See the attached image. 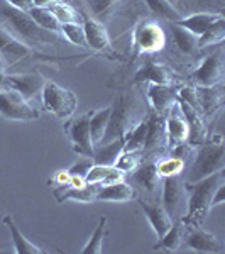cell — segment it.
<instances>
[{
    "mask_svg": "<svg viewBox=\"0 0 225 254\" xmlns=\"http://www.w3.org/2000/svg\"><path fill=\"white\" fill-rule=\"evenodd\" d=\"M222 183H225L224 171L205 176V178L198 180V182H195V183L185 182V188L188 191V208H186V215H185V219H183V222L186 225H190V224L198 225L202 222L208 212L212 210V207H210L212 198H214V195H215V190L222 185Z\"/></svg>",
    "mask_w": 225,
    "mask_h": 254,
    "instance_id": "6da1fadb",
    "label": "cell"
},
{
    "mask_svg": "<svg viewBox=\"0 0 225 254\" xmlns=\"http://www.w3.org/2000/svg\"><path fill=\"white\" fill-rule=\"evenodd\" d=\"M225 168V147L222 139H217L208 144H203L196 153L195 163L190 170L186 183H195L198 180L210 176Z\"/></svg>",
    "mask_w": 225,
    "mask_h": 254,
    "instance_id": "7a4b0ae2",
    "label": "cell"
},
{
    "mask_svg": "<svg viewBox=\"0 0 225 254\" xmlns=\"http://www.w3.org/2000/svg\"><path fill=\"white\" fill-rule=\"evenodd\" d=\"M41 102H43L44 110L55 114L61 121H66L71 117L76 110V105H78L76 95L71 90L48 80L44 81L43 88H41Z\"/></svg>",
    "mask_w": 225,
    "mask_h": 254,
    "instance_id": "3957f363",
    "label": "cell"
},
{
    "mask_svg": "<svg viewBox=\"0 0 225 254\" xmlns=\"http://www.w3.org/2000/svg\"><path fill=\"white\" fill-rule=\"evenodd\" d=\"M0 15L10 24V27H14V31L20 38H24L26 41H38V43H49L51 41V32L41 29L27 12L9 5L5 0H0Z\"/></svg>",
    "mask_w": 225,
    "mask_h": 254,
    "instance_id": "277c9868",
    "label": "cell"
},
{
    "mask_svg": "<svg viewBox=\"0 0 225 254\" xmlns=\"http://www.w3.org/2000/svg\"><path fill=\"white\" fill-rule=\"evenodd\" d=\"M165 32L154 20H142L132 32V49L136 55H153L165 46Z\"/></svg>",
    "mask_w": 225,
    "mask_h": 254,
    "instance_id": "5b68a950",
    "label": "cell"
},
{
    "mask_svg": "<svg viewBox=\"0 0 225 254\" xmlns=\"http://www.w3.org/2000/svg\"><path fill=\"white\" fill-rule=\"evenodd\" d=\"M39 110L31 107L27 100L17 92L7 88L0 92V117L15 122H31L39 119Z\"/></svg>",
    "mask_w": 225,
    "mask_h": 254,
    "instance_id": "8992f818",
    "label": "cell"
},
{
    "mask_svg": "<svg viewBox=\"0 0 225 254\" xmlns=\"http://www.w3.org/2000/svg\"><path fill=\"white\" fill-rule=\"evenodd\" d=\"M66 132H68L69 141H71V144H73L75 153L81 154L83 158H92L93 156L95 144H93L92 134H90L88 114L76 117L75 121L69 122V124L66 126Z\"/></svg>",
    "mask_w": 225,
    "mask_h": 254,
    "instance_id": "52a82bcc",
    "label": "cell"
},
{
    "mask_svg": "<svg viewBox=\"0 0 225 254\" xmlns=\"http://www.w3.org/2000/svg\"><path fill=\"white\" fill-rule=\"evenodd\" d=\"M224 75V58L222 53H215V55L207 56L202 61L198 69H195L191 80L195 81L198 87H215Z\"/></svg>",
    "mask_w": 225,
    "mask_h": 254,
    "instance_id": "ba28073f",
    "label": "cell"
},
{
    "mask_svg": "<svg viewBox=\"0 0 225 254\" xmlns=\"http://www.w3.org/2000/svg\"><path fill=\"white\" fill-rule=\"evenodd\" d=\"M44 81L46 80L39 73H24V75H5L3 85L17 92L26 100H29V98L36 97V93H41Z\"/></svg>",
    "mask_w": 225,
    "mask_h": 254,
    "instance_id": "9c48e42d",
    "label": "cell"
},
{
    "mask_svg": "<svg viewBox=\"0 0 225 254\" xmlns=\"http://www.w3.org/2000/svg\"><path fill=\"white\" fill-rule=\"evenodd\" d=\"M183 244L196 253H224V244L212 232H207L200 227L188 229Z\"/></svg>",
    "mask_w": 225,
    "mask_h": 254,
    "instance_id": "30bf717a",
    "label": "cell"
},
{
    "mask_svg": "<svg viewBox=\"0 0 225 254\" xmlns=\"http://www.w3.org/2000/svg\"><path fill=\"white\" fill-rule=\"evenodd\" d=\"M166 132H168V141H169L171 147H176L186 141L190 137V129H188V122L185 116H183L179 104L174 102L171 116L166 121Z\"/></svg>",
    "mask_w": 225,
    "mask_h": 254,
    "instance_id": "8fae6325",
    "label": "cell"
},
{
    "mask_svg": "<svg viewBox=\"0 0 225 254\" xmlns=\"http://www.w3.org/2000/svg\"><path fill=\"white\" fill-rule=\"evenodd\" d=\"M132 198H136V191L134 188L120 182L115 183H107V185H100L95 193V202H115V203H124L130 202Z\"/></svg>",
    "mask_w": 225,
    "mask_h": 254,
    "instance_id": "7c38bea8",
    "label": "cell"
},
{
    "mask_svg": "<svg viewBox=\"0 0 225 254\" xmlns=\"http://www.w3.org/2000/svg\"><path fill=\"white\" fill-rule=\"evenodd\" d=\"M83 31H85V39H87V46L90 49H93L97 53L112 51L110 49L109 32L98 20L87 17L83 20Z\"/></svg>",
    "mask_w": 225,
    "mask_h": 254,
    "instance_id": "4fadbf2b",
    "label": "cell"
},
{
    "mask_svg": "<svg viewBox=\"0 0 225 254\" xmlns=\"http://www.w3.org/2000/svg\"><path fill=\"white\" fill-rule=\"evenodd\" d=\"M147 98H149L154 112L158 116H163L176 102V92H174V88L169 83L166 85L149 83V87H147Z\"/></svg>",
    "mask_w": 225,
    "mask_h": 254,
    "instance_id": "5bb4252c",
    "label": "cell"
},
{
    "mask_svg": "<svg viewBox=\"0 0 225 254\" xmlns=\"http://www.w3.org/2000/svg\"><path fill=\"white\" fill-rule=\"evenodd\" d=\"M142 210H144V215L149 220L151 227H153L154 234L159 237H163L168 232V229L171 227L173 220H171V215L166 212V208L161 205V203H151V202H142L141 203Z\"/></svg>",
    "mask_w": 225,
    "mask_h": 254,
    "instance_id": "9a60e30c",
    "label": "cell"
},
{
    "mask_svg": "<svg viewBox=\"0 0 225 254\" xmlns=\"http://www.w3.org/2000/svg\"><path fill=\"white\" fill-rule=\"evenodd\" d=\"M183 198V183L176 176H166L163 178V202L161 205L166 208L169 215H174L178 210L179 202Z\"/></svg>",
    "mask_w": 225,
    "mask_h": 254,
    "instance_id": "2e32d148",
    "label": "cell"
},
{
    "mask_svg": "<svg viewBox=\"0 0 225 254\" xmlns=\"http://www.w3.org/2000/svg\"><path fill=\"white\" fill-rule=\"evenodd\" d=\"M29 53H31V49L27 44H24L22 41H19L15 36H12L9 31L0 27V55H2L3 58L9 60L10 63H15V61L27 56Z\"/></svg>",
    "mask_w": 225,
    "mask_h": 254,
    "instance_id": "e0dca14e",
    "label": "cell"
},
{
    "mask_svg": "<svg viewBox=\"0 0 225 254\" xmlns=\"http://www.w3.org/2000/svg\"><path fill=\"white\" fill-rule=\"evenodd\" d=\"M2 222L7 225V229H9V232H10L14 253H17V254H44V253H48L46 249H43V248H39L38 244L31 243V241L19 231V227L15 225L14 219H12L9 214L3 215Z\"/></svg>",
    "mask_w": 225,
    "mask_h": 254,
    "instance_id": "ac0fdd59",
    "label": "cell"
},
{
    "mask_svg": "<svg viewBox=\"0 0 225 254\" xmlns=\"http://www.w3.org/2000/svg\"><path fill=\"white\" fill-rule=\"evenodd\" d=\"M185 232H186V224L183 222V219L171 224L168 232L163 237H159L158 244L153 249L154 251H168V253L178 251L183 246V241H185Z\"/></svg>",
    "mask_w": 225,
    "mask_h": 254,
    "instance_id": "d6986e66",
    "label": "cell"
},
{
    "mask_svg": "<svg viewBox=\"0 0 225 254\" xmlns=\"http://www.w3.org/2000/svg\"><path fill=\"white\" fill-rule=\"evenodd\" d=\"M158 83V85H166L171 83V75L166 69V66L154 61L146 63L142 68L137 69V73L134 75V83Z\"/></svg>",
    "mask_w": 225,
    "mask_h": 254,
    "instance_id": "ffe728a7",
    "label": "cell"
},
{
    "mask_svg": "<svg viewBox=\"0 0 225 254\" xmlns=\"http://www.w3.org/2000/svg\"><path fill=\"white\" fill-rule=\"evenodd\" d=\"M124 151V136L115 137L112 141H109L107 144L98 146L93 149L92 161L93 165H102V166H113V163L117 161L118 154Z\"/></svg>",
    "mask_w": 225,
    "mask_h": 254,
    "instance_id": "44dd1931",
    "label": "cell"
},
{
    "mask_svg": "<svg viewBox=\"0 0 225 254\" xmlns=\"http://www.w3.org/2000/svg\"><path fill=\"white\" fill-rule=\"evenodd\" d=\"M222 17V14H210V12H198V14H193V15H188V17H181L178 19L174 24L178 26L185 27L186 31H190L191 34H195L196 38L202 36L215 20H219Z\"/></svg>",
    "mask_w": 225,
    "mask_h": 254,
    "instance_id": "7402d4cb",
    "label": "cell"
},
{
    "mask_svg": "<svg viewBox=\"0 0 225 254\" xmlns=\"http://www.w3.org/2000/svg\"><path fill=\"white\" fill-rule=\"evenodd\" d=\"M125 173L113 166H102V165H92L88 173L85 175V183L88 185H107V183H115L124 178Z\"/></svg>",
    "mask_w": 225,
    "mask_h": 254,
    "instance_id": "603a6c76",
    "label": "cell"
},
{
    "mask_svg": "<svg viewBox=\"0 0 225 254\" xmlns=\"http://www.w3.org/2000/svg\"><path fill=\"white\" fill-rule=\"evenodd\" d=\"M110 114H112V105H110V107H104V109L93 110V112L88 114V119H90V134H92L93 144H100V142L104 141L105 130H107V126H109Z\"/></svg>",
    "mask_w": 225,
    "mask_h": 254,
    "instance_id": "cb8c5ba5",
    "label": "cell"
},
{
    "mask_svg": "<svg viewBox=\"0 0 225 254\" xmlns=\"http://www.w3.org/2000/svg\"><path fill=\"white\" fill-rule=\"evenodd\" d=\"M27 14L41 29L51 32V34H61V22L46 7H32L31 10H27Z\"/></svg>",
    "mask_w": 225,
    "mask_h": 254,
    "instance_id": "d4e9b609",
    "label": "cell"
},
{
    "mask_svg": "<svg viewBox=\"0 0 225 254\" xmlns=\"http://www.w3.org/2000/svg\"><path fill=\"white\" fill-rule=\"evenodd\" d=\"M147 136V119L134 127V129L124 132V151H141L146 147Z\"/></svg>",
    "mask_w": 225,
    "mask_h": 254,
    "instance_id": "484cf974",
    "label": "cell"
},
{
    "mask_svg": "<svg viewBox=\"0 0 225 254\" xmlns=\"http://www.w3.org/2000/svg\"><path fill=\"white\" fill-rule=\"evenodd\" d=\"M171 32H173V38L178 49L185 53V55H190V53H193L198 48V38L195 34H191L190 31H186L185 27L171 22Z\"/></svg>",
    "mask_w": 225,
    "mask_h": 254,
    "instance_id": "4316f807",
    "label": "cell"
},
{
    "mask_svg": "<svg viewBox=\"0 0 225 254\" xmlns=\"http://www.w3.org/2000/svg\"><path fill=\"white\" fill-rule=\"evenodd\" d=\"M105 225H107V217L102 215L97 224V227H95V231H93V234L90 236L87 244H85L83 249H81V254H100L104 251V237L107 234Z\"/></svg>",
    "mask_w": 225,
    "mask_h": 254,
    "instance_id": "83f0119b",
    "label": "cell"
},
{
    "mask_svg": "<svg viewBox=\"0 0 225 254\" xmlns=\"http://www.w3.org/2000/svg\"><path fill=\"white\" fill-rule=\"evenodd\" d=\"M134 180H136L142 188H146L147 191H153L159 182L156 163H149V165L139 166L137 170L134 171Z\"/></svg>",
    "mask_w": 225,
    "mask_h": 254,
    "instance_id": "f1b7e54d",
    "label": "cell"
},
{
    "mask_svg": "<svg viewBox=\"0 0 225 254\" xmlns=\"http://www.w3.org/2000/svg\"><path fill=\"white\" fill-rule=\"evenodd\" d=\"M144 3L153 14H156L158 17L168 19L169 22H176L178 19H181V14L169 0H144Z\"/></svg>",
    "mask_w": 225,
    "mask_h": 254,
    "instance_id": "f546056e",
    "label": "cell"
},
{
    "mask_svg": "<svg viewBox=\"0 0 225 254\" xmlns=\"http://www.w3.org/2000/svg\"><path fill=\"white\" fill-rule=\"evenodd\" d=\"M224 38H225V19L222 15V17L219 20H215L202 36H198V48H207V46H212V44H219V43H222Z\"/></svg>",
    "mask_w": 225,
    "mask_h": 254,
    "instance_id": "4dcf8cb0",
    "label": "cell"
},
{
    "mask_svg": "<svg viewBox=\"0 0 225 254\" xmlns=\"http://www.w3.org/2000/svg\"><path fill=\"white\" fill-rule=\"evenodd\" d=\"M61 34H63L71 44H75V46L87 48V39H85L83 24H80L78 20H75V22L61 24Z\"/></svg>",
    "mask_w": 225,
    "mask_h": 254,
    "instance_id": "1f68e13d",
    "label": "cell"
},
{
    "mask_svg": "<svg viewBox=\"0 0 225 254\" xmlns=\"http://www.w3.org/2000/svg\"><path fill=\"white\" fill-rule=\"evenodd\" d=\"M183 166H185V161H183L181 158H176V156L161 159L159 163H156L159 178H166V176H176V175H179L183 171Z\"/></svg>",
    "mask_w": 225,
    "mask_h": 254,
    "instance_id": "d6a6232c",
    "label": "cell"
},
{
    "mask_svg": "<svg viewBox=\"0 0 225 254\" xmlns=\"http://www.w3.org/2000/svg\"><path fill=\"white\" fill-rule=\"evenodd\" d=\"M163 134V119L158 114H153L147 119V136H146V147H153L158 144L159 137Z\"/></svg>",
    "mask_w": 225,
    "mask_h": 254,
    "instance_id": "836d02e7",
    "label": "cell"
},
{
    "mask_svg": "<svg viewBox=\"0 0 225 254\" xmlns=\"http://www.w3.org/2000/svg\"><path fill=\"white\" fill-rule=\"evenodd\" d=\"M139 166V151H122L118 154L117 161L113 163V168L120 170L122 173L134 171Z\"/></svg>",
    "mask_w": 225,
    "mask_h": 254,
    "instance_id": "e575fe53",
    "label": "cell"
},
{
    "mask_svg": "<svg viewBox=\"0 0 225 254\" xmlns=\"http://www.w3.org/2000/svg\"><path fill=\"white\" fill-rule=\"evenodd\" d=\"M48 9L56 15V19H58L61 24L78 20V15H76L75 9H73L71 5H68V3L61 2V0H56V2L53 3V5H49Z\"/></svg>",
    "mask_w": 225,
    "mask_h": 254,
    "instance_id": "d590c367",
    "label": "cell"
},
{
    "mask_svg": "<svg viewBox=\"0 0 225 254\" xmlns=\"http://www.w3.org/2000/svg\"><path fill=\"white\" fill-rule=\"evenodd\" d=\"M85 2H87V5L90 7L93 15H97V17H100V19H105L110 15V12L115 9L120 0H85Z\"/></svg>",
    "mask_w": 225,
    "mask_h": 254,
    "instance_id": "8d00e7d4",
    "label": "cell"
},
{
    "mask_svg": "<svg viewBox=\"0 0 225 254\" xmlns=\"http://www.w3.org/2000/svg\"><path fill=\"white\" fill-rule=\"evenodd\" d=\"M92 165H93L92 158H87V159H81V161L75 163L68 171H69V175H73V176H81V178H85V175L88 173Z\"/></svg>",
    "mask_w": 225,
    "mask_h": 254,
    "instance_id": "74e56055",
    "label": "cell"
},
{
    "mask_svg": "<svg viewBox=\"0 0 225 254\" xmlns=\"http://www.w3.org/2000/svg\"><path fill=\"white\" fill-rule=\"evenodd\" d=\"M49 183H51V185H58V187H66L71 183V175H69L68 170L58 171V173L53 176V180Z\"/></svg>",
    "mask_w": 225,
    "mask_h": 254,
    "instance_id": "f35d334b",
    "label": "cell"
},
{
    "mask_svg": "<svg viewBox=\"0 0 225 254\" xmlns=\"http://www.w3.org/2000/svg\"><path fill=\"white\" fill-rule=\"evenodd\" d=\"M9 5L12 7H15V9H19V10H24V12H27V10H31L32 7V2L31 0H5Z\"/></svg>",
    "mask_w": 225,
    "mask_h": 254,
    "instance_id": "ab89813d",
    "label": "cell"
},
{
    "mask_svg": "<svg viewBox=\"0 0 225 254\" xmlns=\"http://www.w3.org/2000/svg\"><path fill=\"white\" fill-rule=\"evenodd\" d=\"M31 2H32V5H34V7H46V9H48V7L53 5L56 0H31Z\"/></svg>",
    "mask_w": 225,
    "mask_h": 254,
    "instance_id": "60d3db41",
    "label": "cell"
},
{
    "mask_svg": "<svg viewBox=\"0 0 225 254\" xmlns=\"http://www.w3.org/2000/svg\"><path fill=\"white\" fill-rule=\"evenodd\" d=\"M5 68H3V63L0 61V85H3V78H5Z\"/></svg>",
    "mask_w": 225,
    "mask_h": 254,
    "instance_id": "b9f144b4",
    "label": "cell"
},
{
    "mask_svg": "<svg viewBox=\"0 0 225 254\" xmlns=\"http://www.w3.org/2000/svg\"><path fill=\"white\" fill-rule=\"evenodd\" d=\"M169 2H174V0H169Z\"/></svg>",
    "mask_w": 225,
    "mask_h": 254,
    "instance_id": "7bdbcfd3",
    "label": "cell"
}]
</instances>
